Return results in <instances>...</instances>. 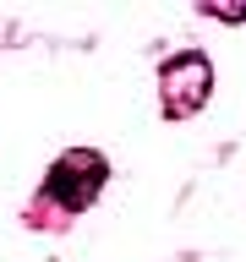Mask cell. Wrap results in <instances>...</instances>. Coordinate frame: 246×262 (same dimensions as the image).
Wrapping results in <instances>:
<instances>
[{"instance_id":"7a4b0ae2","label":"cell","mask_w":246,"mask_h":262,"mask_svg":"<svg viewBox=\"0 0 246 262\" xmlns=\"http://www.w3.org/2000/svg\"><path fill=\"white\" fill-rule=\"evenodd\" d=\"M98 186H104V159H98V153H66L60 169L49 175V196H60L71 213L88 208Z\"/></svg>"},{"instance_id":"6da1fadb","label":"cell","mask_w":246,"mask_h":262,"mask_svg":"<svg viewBox=\"0 0 246 262\" xmlns=\"http://www.w3.org/2000/svg\"><path fill=\"white\" fill-rule=\"evenodd\" d=\"M213 88V66L202 55H175L164 66V115H192Z\"/></svg>"}]
</instances>
